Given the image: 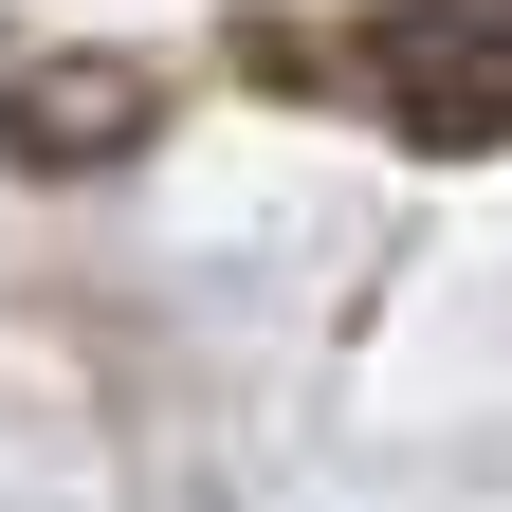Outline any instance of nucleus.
<instances>
[{
    "mask_svg": "<svg viewBox=\"0 0 512 512\" xmlns=\"http://www.w3.org/2000/svg\"><path fill=\"white\" fill-rule=\"evenodd\" d=\"M256 74L348 92V110H384V128H403V147L476 165L494 128H512V19H494V0H458V19H348V37H275Z\"/></svg>",
    "mask_w": 512,
    "mask_h": 512,
    "instance_id": "f257e3e1",
    "label": "nucleus"
},
{
    "mask_svg": "<svg viewBox=\"0 0 512 512\" xmlns=\"http://www.w3.org/2000/svg\"><path fill=\"white\" fill-rule=\"evenodd\" d=\"M147 110H165L147 55H19V74H0V147L74 183V165H128V147H147Z\"/></svg>",
    "mask_w": 512,
    "mask_h": 512,
    "instance_id": "f03ea898",
    "label": "nucleus"
}]
</instances>
